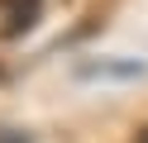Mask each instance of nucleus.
Returning <instances> with one entry per match:
<instances>
[{
	"instance_id": "2",
	"label": "nucleus",
	"mask_w": 148,
	"mask_h": 143,
	"mask_svg": "<svg viewBox=\"0 0 148 143\" xmlns=\"http://www.w3.org/2000/svg\"><path fill=\"white\" fill-rule=\"evenodd\" d=\"M143 72H148V62H134V57H100V62L77 67L81 81H138Z\"/></svg>"
},
{
	"instance_id": "1",
	"label": "nucleus",
	"mask_w": 148,
	"mask_h": 143,
	"mask_svg": "<svg viewBox=\"0 0 148 143\" xmlns=\"http://www.w3.org/2000/svg\"><path fill=\"white\" fill-rule=\"evenodd\" d=\"M43 19V0H0V38L19 43L24 34H34V24Z\"/></svg>"
},
{
	"instance_id": "3",
	"label": "nucleus",
	"mask_w": 148,
	"mask_h": 143,
	"mask_svg": "<svg viewBox=\"0 0 148 143\" xmlns=\"http://www.w3.org/2000/svg\"><path fill=\"white\" fill-rule=\"evenodd\" d=\"M0 143H34L24 129H10V124H0Z\"/></svg>"
},
{
	"instance_id": "4",
	"label": "nucleus",
	"mask_w": 148,
	"mask_h": 143,
	"mask_svg": "<svg viewBox=\"0 0 148 143\" xmlns=\"http://www.w3.org/2000/svg\"><path fill=\"white\" fill-rule=\"evenodd\" d=\"M134 143H148V124H143V129H138V138H134Z\"/></svg>"
}]
</instances>
